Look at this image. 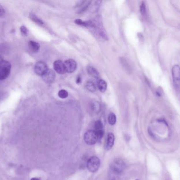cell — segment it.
Returning a JSON list of instances; mask_svg holds the SVG:
<instances>
[{"mask_svg":"<svg viewBox=\"0 0 180 180\" xmlns=\"http://www.w3.org/2000/svg\"><path fill=\"white\" fill-rule=\"evenodd\" d=\"M64 64L66 72H69V73H72L74 72L77 67V65L75 61L71 59L66 60L64 62Z\"/></svg>","mask_w":180,"mask_h":180,"instance_id":"obj_7","label":"cell"},{"mask_svg":"<svg viewBox=\"0 0 180 180\" xmlns=\"http://www.w3.org/2000/svg\"><path fill=\"white\" fill-rule=\"evenodd\" d=\"M48 70V67L46 63L42 61H39L34 66V71L38 75H43Z\"/></svg>","mask_w":180,"mask_h":180,"instance_id":"obj_6","label":"cell"},{"mask_svg":"<svg viewBox=\"0 0 180 180\" xmlns=\"http://www.w3.org/2000/svg\"><path fill=\"white\" fill-rule=\"evenodd\" d=\"M103 123L101 120H98L96 121L94 123V128L95 131H99L101 130H103Z\"/></svg>","mask_w":180,"mask_h":180,"instance_id":"obj_19","label":"cell"},{"mask_svg":"<svg viewBox=\"0 0 180 180\" xmlns=\"http://www.w3.org/2000/svg\"><path fill=\"white\" fill-rule=\"evenodd\" d=\"M125 164L121 159H117L114 161L112 165V170L115 173L120 174L125 169Z\"/></svg>","mask_w":180,"mask_h":180,"instance_id":"obj_5","label":"cell"},{"mask_svg":"<svg viewBox=\"0 0 180 180\" xmlns=\"http://www.w3.org/2000/svg\"><path fill=\"white\" fill-rule=\"evenodd\" d=\"M86 88L87 90L91 92H94L96 90V87L92 81H87L86 84Z\"/></svg>","mask_w":180,"mask_h":180,"instance_id":"obj_17","label":"cell"},{"mask_svg":"<svg viewBox=\"0 0 180 180\" xmlns=\"http://www.w3.org/2000/svg\"><path fill=\"white\" fill-rule=\"evenodd\" d=\"M114 136L113 133H109L108 135L107 140L105 144V149L106 150H110L113 147L114 143Z\"/></svg>","mask_w":180,"mask_h":180,"instance_id":"obj_10","label":"cell"},{"mask_svg":"<svg viewBox=\"0 0 180 180\" xmlns=\"http://www.w3.org/2000/svg\"><path fill=\"white\" fill-rule=\"evenodd\" d=\"M85 142L89 145L95 144L99 141L98 136L95 130H89L85 133L84 136Z\"/></svg>","mask_w":180,"mask_h":180,"instance_id":"obj_2","label":"cell"},{"mask_svg":"<svg viewBox=\"0 0 180 180\" xmlns=\"http://www.w3.org/2000/svg\"><path fill=\"white\" fill-rule=\"evenodd\" d=\"M53 67L55 71L59 74H64L66 72L64 64L61 60L55 61L53 64Z\"/></svg>","mask_w":180,"mask_h":180,"instance_id":"obj_9","label":"cell"},{"mask_svg":"<svg viewBox=\"0 0 180 180\" xmlns=\"http://www.w3.org/2000/svg\"><path fill=\"white\" fill-rule=\"evenodd\" d=\"M87 70L89 74L92 77L95 78H99V73L97 71V70L93 67H89L87 68Z\"/></svg>","mask_w":180,"mask_h":180,"instance_id":"obj_13","label":"cell"},{"mask_svg":"<svg viewBox=\"0 0 180 180\" xmlns=\"http://www.w3.org/2000/svg\"><path fill=\"white\" fill-rule=\"evenodd\" d=\"M87 168L90 172L95 173L99 170L100 166V160L96 156H92L88 159Z\"/></svg>","mask_w":180,"mask_h":180,"instance_id":"obj_3","label":"cell"},{"mask_svg":"<svg viewBox=\"0 0 180 180\" xmlns=\"http://www.w3.org/2000/svg\"><path fill=\"white\" fill-rule=\"evenodd\" d=\"M42 78L45 82L48 84H51L54 81L55 78V74L51 69H48V71L42 76Z\"/></svg>","mask_w":180,"mask_h":180,"instance_id":"obj_8","label":"cell"},{"mask_svg":"<svg viewBox=\"0 0 180 180\" xmlns=\"http://www.w3.org/2000/svg\"><path fill=\"white\" fill-rule=\"evenodd\" d=\"M75 23L78 25L84 26V27H94V24L92 21H82L80 19H76L75 20Z\"/></svg>","mask_w":180,"mask_h":180,"instance_id":"obj_11","label":"cell"},{"mask_svg":"<svg viewBox=\"0 0 180 180\" xmlns=\"http://www.w3.org/2000/svg\"><path fill=\"white\" fill-rule=\"evenodd\" d=\"M172 74L174 86L177 89L180 87V67L179 65L173 67Z\"/></svg>","mask_w":180,"mask_h":180,"instance_id":"obj_4","label":"cell"},{"mask_svg":"<svg viewBox=\"0 0 180 180\" xmlns=\"http://www.w3.org/2000/svg\"><path fill=\"white\" fill-rule=\"evenodd\" d=\"M29 46L30 49L33 51V52H37L39 50L40 48L39 43L33 41H30L29 43Z\"/></svg>","mask_w":180,"mask_h":180,"instance_id":"obj_12","label":"cell"},{"mask_svg":"<svg viewBox=\"0 0 180 180\" xmlns=\"http://www.w3.org/2000/svg\"><path fill=\"white\" fill-rule=\"evenodd\" d=\"M97 133V134L98 136V138H99V141L101 140L102 139V137H103V135H104V131L103 130H101V131H96Z\"/></svg>","mask_w":180,"mask_h":180,"instance_id":"obj_23","label":"cell"},{"mask_svg":"<svg viewBox=\"0 0 180 180\" xmlns=\"http://www.w3.org/2000/svg\"><path fill=\"white\" fill-rule=\"evenodd\" d=\"M58 96H59L61 98L64 99L66 98L68 96V91L65 90H61L59 91V93H58Z\"/></svg>","mask_w":180,"mask_h":180,"instance_id":"obj_20","label":"cell"},{"mask_svg":"<svg viewBox=\"0 0 180 180\" xmlns=\"http://www.w3.org/2000/svg\"><path fill=\"white\" fill-rule=\"evenodd\" d=\"M30 18L35 23H36V24H39L40 25H42L44 24V22L42 21L41 19L38 18L36 15H35L33 13H30Z\"/></svg>","mask_w":180,"mask_h":180,"instance_id":"obj_16","label":"cell"},{"mask_svg":"<svg viewBox=\"0 0 180 180\" xmlns=\"http://www.w3.org/2000/svg\"><path fill=\"white\" fill-rule=\"evenodd\" d=\"M11 70V65L5 60L0 61V80H4L8 77Z\"/></svg>","mask_w":180,"mask_h":180,"instance_id":"obj_1","label":"cell"},{"mask_svg":"<svg viewBox=\"0 0 180 180\" xmlns=\"http://www.w3.org/2000/svg\"><path fill=\"white\" fill-rule=\"evenodd\" d=\"M3 60V59H2V58L0 56V61H1V60Z\"/></svg>","mask_w":180,"mask_h":180,"instance_id":"obj_27","label":"cell"},{"mask_svg":"<svg viewBox=\"0 0 180 180\" xmlns=\"http://www.w3.org/2000/svg\"><path fill=\"white\" fill-rule=\"evenodd\" d=\"M111 180H115V178L113 177V179H112Z\"/></svg>","mask_w":180,"mask_h":180,"instance_id":"obj_28","label":"cell"},{"mask_svg":"<svg viewBox=\"0 0 180 180\" xmlns=\"http://www.w3.org/2000/svg\"><path fill=\"white\" fill-rule=\"evenodd\" d=\"M117 121V117L115 114L113 113H111L108 115V122L111 125H114L116 123Z\"/></svg>","mask_w":180,"mask_h":180,"instance_id":"obj_18","label":"cell"},{"mask_svg":"<svg viewBox=\"0 0 180 180\" xmlns=\"http://www.w3.org/2000/svg\"><path fill=\"white\" fill-rule=\"evenodd\" d=\"M81 82V77H77V79H76V83H77V84H80Z\"/></svg>","mask_w":180,"mask_h":180,"instance_id":"obj_25","label":"cell"},{"mask_svg":"<svg viewBox=\"0 0 180 180\" xmlns=\"http://www.w3.org/2000/svg\"></svg>","mask_w":180,"mask_h":180,"instance_id":"obj_29","label":"cell"},{"mask_svg":"<svg viewBox=\"0 0 180 180\" xmlns=\"http://www.w3.org/2000/svg\"><path fill=\"white\" fill-rule=\"evenodd\" d=\"M4 13H5L4 9H3L2 6L1 5H0V16H3L4 14Z\"/></svg>","mask_w":180,"mask_h":180,"instance_id":"obj_24","label":"cell"},{"mask_svg":"<svg viewBox=\"0 0 180 180\" xmlns=\"http://www.w3.org/2000/svg\"><path fill=\"white\" fill-rule=\"evenodd\" d=\"M140 11H141L142 15H145L147 11H146V6H145V4L144 3V2H142V3H141V6H140Z\"/></svg>","mask_w":180,"mask_h":180,"instance_id":"obj_21","label":"cell"},{"mask_svg":"<svg viewBox=\"0 0 180 180\" xmlns=\"http://www.w3.org/2000/svg\"><path fill=\"white\" fill-rule=\"evenodd\" d=\"M97 86L100 91L102 93H104L107 88V84L104 80L100 79L97 82Z\"/></svg>","mask_w":180,"mask_h":180,"instance_id":"obj_14","label":"cell"},{"mask_svg":"<svg viewBox=\"0 0 180 180\" xmlns=\"http://www.w3.org/2000/svg\"><path fill=\"white\" fill-rule=\"evenodd\" d=\"M91 107L92 110L95 113H99L100 109H101V105L98 102L94 101L91 103Z\"/></svg>","mask_w":180,"mask_h":180,"instance_id":"obj_15","label":"cell"},{"mask_svg":"<svg viewBox=\"0 0 180 180\" xmlns=\"http://www.w3.org/2000/svg\"><path fill=\"white\" fill-rule=\"evenodd\" d=\"M20 31H21V34L23 36H27V33H28V30H27V28L25 27V26H22L20 27Z\"/></svg>","mask_w":180,"mask_h":180,"instance_id":"obj_22","label":"cell"},{"mask_svg":"<svg viewBox=\"0 0 180 180\" xmlns=\"http://www.w3.org/2000/svg\"><path fill=\"white\" fill-rule=\"evenodd\" d=\"M31 180H41L39 178H37V177H33L32 179H31Z\"/></svg>","mask_w":180,"mask_h":180,"instance_id":"obj_26","label":"cell"}]
</instances>
